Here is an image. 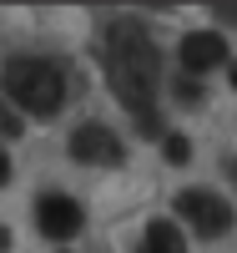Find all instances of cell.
I'll return each instance as SVG.
<instances>
[{"instance_id": "obj_1", "label": "cell", "mask_w": 237, "mask_h": 253, "mask_svg": "<svg viewBox=\"0 0 237 253\" xmlns=\"http://www.w3.org/2000/svg\"><path fill=\"white\" fill-rule=\"evenodd\" d=\"M101 61H106L111 91L126 101V112L136 117V126L146 137H157V71H162V56L152 46V36H146V26L111 20L106 36H101Z\"/></svg>"}, {"instance_id": "obj_2", "label": "cell", "mask_w": 237, "mask_h": 253, "mask_svg": "<svg viewBox=\"0 0 237 253\" xmlns=\"http://www.w3.org/2000/svg\"><path fill=\"white\" fill-rule=\"evenodd\" d=\"M0 86L31 117H56L66 107V71L51 56H10L5 71H0Z\"/></svg>"}, {"instance_id": "obj_3", "label": "cell", "mask_w": 237, "mask_h": 253, "mask_svg": "<svg viewBox=\"0 0 237 253\" xmlns=\"http://www.w3.org/2000/svg\"><path fill=\"white\" fill-rule=\"evenodd\" d=\"M177 218L197 228L202 238H222L232 228V203L217 193H202V187H187V193H177Z\"/></svg>"}, {"instance_id": "obj_4", "label": "cell", "mask_w": 237, "mask_h": 253, "mask_svg": "<svg viewBox=\"0 0 237 253\" xmlns=\"http://www.w3.org/2000/svg\"><path fill=\"white\" fill-rule=\"evenodd\" d=\"M35 223H40V233L46 238H76L81 233V223H86V213H81V203L76 198H66V193H40V203H35Z\"/></svg>"}, {"instance_id": "obj_5", "label": "cell", "mask_w": 237, "mask_h": 253, "mask_svg": "<svg viewBox=\"0 0 237 253\" xmlns=\"http://www.w3.org/2000/svg\"><path fill=\"white\" fill-rule=\"evenodd\" d=\"M71 157L76 162H91V167H116L121 162V142L111 126H101V122H86L71 132Z\"/></svg>"}, {"instance_id": "obj_6", "label": "cell", "mask_w": 237, "mask_h": 253, "mask_svg": "<svg viewBox=\"0 0 237 253\" xmlns=\"http://www.w3.org/2000/svg\"><path fill=\"white\" fill-rule=\"evenodd\" d=\"M227 61V41L217 36V31H192V36H182V66L187 71H212V66H222Z\"/></svg>"}, {"instance_id": "obj_7", "label": "cell", "mask_w": 237, "mask_h": 253, "mask_svg": "<svg viewBox=\"0 0 237 253\" xmlns=\"http://www.w3.org/2000/svg\"><path fill=\"white\" fill-rule=\"evenodd\" d=\"M136 253H187V238L177 233V223L157 218V223H146V233H141V248H136Z\"/></svg>"}, {"instance_id": "obj_8", "label": "cell", "mask_w": 237, "mask_h": 253, "mask_svg": "<svg viewBox=\"0 0 237 253\" xmlns=\"http://www.w3.org/2000/svg\"><path fill=\"white\" fill-rule=\"evenodd\" d=\"M162 147H167V162H171V167H187V162H192V142H187L182 132H171Z\"/></svg>"}, {"instance_id": "obj_9", "label": "cell", "mask_w": 237, "mask_h": 253, "mask_svg": "<svg viewBox=\"0 0 237 253\" xmlns=\"http://www.w3.org/2000/svg\"><path fill=\"white\" fill-rule=\"evenodd\" d=\"M0 137H20V117L5 112V101H0Z\"/></svg>"}, {"instance_id": "obj_10", "label": "cell", "mask_w": 237, "mask_h": 253, "mask_svg": "<svg viewBox=\"0 0 237 253\" xmlns=\"http://www.w3.org/2000/svg\"><path fill=\"white\" fill-rule=\"evenodd\" d=\"M177 96H182V101H202V81L182 76V81H177Z\"/></svg>"}, {"instance_id": "obj_11", "label": "cell", "mask_w": 237, "mask_h": 253, "mask_svg": "<svg viewBox=\"0 0 237 253\" xmlns=\"http://www.w3.org/2000/svg\"><path fill=\"white\" fill-rule=\"evenodd\" d=\"M0 182H10V157L0 152Z\"/></svg>"}, {"instance_id": "obj_12", "label": "cell", "mask_w": 237, "mask_h": 253, "mask_svg": "<svg viewBox=\"0 0 237 253\" xmlns=\"http://www.w3.org/2000/svg\"><path fill=\"white\" fill-rule=\"evenodd\" d=\"M217 15L222 20H237V5H217Z\"/></svg>"}, {"instance_id": "obj_13", "label": "cell", "mask_w": 237, "mask_h": 253, "mask_svg": "<svg viewBox=\"0 0 237 253\" xmlns=\"http://www.w3.org/2000/svg\"><path fill=\"white\" fill-rule=\"evenodd\" d=\"M0 248H10V238H5V228H0Z\"/></svg>"}, {"instance_id": "obj_14", "label": "cell", "mask_w": 237, "mask_h": 253, "mask_svg": "<svg viewBox=\"0 0 237 253\" xmlns=\"http://www.w3.org/2000/svg\"><path fill=\"white\" fill-rule=\"evenodd\" d=\"M232 86H237V66H232Z\"/></svg>"}]
</instances>
